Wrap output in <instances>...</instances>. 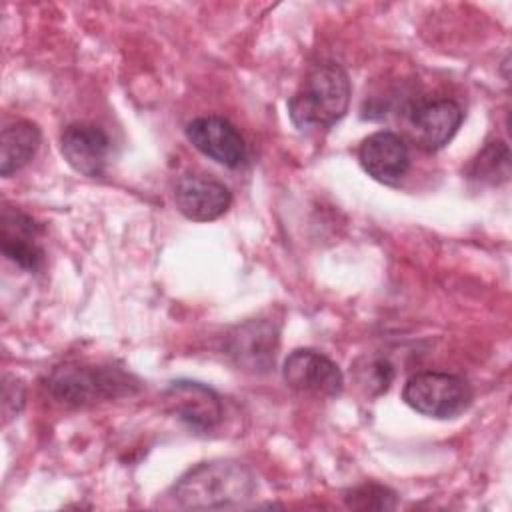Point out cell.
Listing matches in <instances>:
<instances>
[{"mask_svg":"<svg viewBox=\"0 0 512 512\" xmlns=\"http://www.w3.org/2000/svg\"><path fill=\"white\" fill-rule=\"evenodd\" d=\"M356 380L358 384L370 394V396H378L382 392H386L394 380V366L386 360V358H364L358 366H356Z\"/></svg>","mask_w":512,"mask_h":512,"instance_id":"obj_16","label":"cell"},{"mask_svg":"<svg viewBox=\"0 0 512 512\" xmlns=\"http://www.w3.org/2000/svg\"><path fill=\"white\" fill-rule=\"evenodd\" d=\"M174 202L188 220L210 222L230 208L232 194L226 184L208 174L186 172L176 180Z\"/></svg>","mask_w":512,"mask_h":512,"instance_id":"obj_9","label":"cell"},{"mask_svg":"<svg viewBox=\"0 0 512 512\" xmlns=\"http://www.w3.org/2000/svg\"><path fill=\"white\" fill-rule=\"evenodd\" d=\"M186 138L204 156L226 168H238L246 160V142L242 134L220 116H200L186 126Z\"/></svg>","mask_w":512,"mask_h":512,"instance_id":"obj_10","label":"cell"},{"mask_svg":"<svg viewBox=\"0 0 512 512\" xmlns=\"http://www.w3.org/2000/svg\"><path fill=\"white\" fill-rule=\"evenodd\" d=\"M358 160L368 176L386 186H398L410 168L406 142L388 130L364 138L358 148Z\"/></svg>","mask_w":512,"mask_h":512,"instance_id":"obj_11","label":"cell"},{"mask_svg":"<svg viewBox=\"0 0 512 512\" xmlns=\"http://www.w3.org/2000/svg\"><path fill=\"white\" fill-rule=\"evenodd\" d=\"M346 504L360 510H390L396 506V494L376 482H364L346 492Z\"/></svg>","mask_w":512,"mask_h":512,"instance_id":"obj_17","label":"cell"},{"mask_svg":"<svg viewBox=\"0 0 512 512\" xmlns=\"http://www.w3.org/2000/svg\"><path fill=\"white\" fill-rule=\"evenodd\" d=\"M26 390L24 384L16 376H4L2 382V416L4 422L16 418L24 406Z\"/></svg>","mask_w":512,"mask_h":512,"instance_id":"obj_18","label":"cell"},{"mask_svg":"<svg viewBox=\"0 0 512 512\" xmlns=\"http://www.w3.org/2000/svg\"><path fill=\"white\" fill-rule=\"evenodd\" d=\"M402 400L430 418H456L472 402L470 384L448 372H418L404 384Z\"/></svg>","mask_w":512,"mask_h":512,"instance_id":"obj_4","label":"cell"},{"mask_svg":"<svg viewBox=\"0 0 512 512\" xmlns=\"http://www.w3.org/2000/svg\"><path fill=\"white\" fill-rule=\"evenodd\" d=\"M40 224L18 208H4L0 244L8 260L28 272H36L44 264V248L40 246Z\"/></svg>","mask_w":512,"mask_h":512,"instance_id":"obj_13","label":"cell"},{"mask_svg":"<svg viewBox=\"0 0 512 512\" xmlns=\"http://www.w3.org/2000/svg\"><path fill=\"white\" fill-rule=\"evenodd\" d=\"M46 386L56 400L70 406H84L132 394L138 382L116 366L64 364L52 370Z\"/></svg>","mask_w":512,"mask_h":512,"instance_id":"obj_3","label":"cell"},{"mask_svg":"<svg viewBox=\"0 0 512 512\" xmlns=\"http://www.w3.org/2000/svg\"><path fill=\"white\" fill-rule=\"evenodd\" d=\"M224 350L238 368L252 374L268 372L278 352V328L268 320H248L226 336Z\"/></svg>","mask_w":512,"mask_h":512,"instance_id":"obj_8","label":"cell"},{"mask_svg":"<svg viewBox=\"0 0 512 512\" xmlns=\"http://www.w3.org/2000/svg\"><path fill=\"white\" fill-rule=\"evenodd\" d=\"M350 80L336 62L316 64L288 100V116L298 130L330 128L344 118L350 104Z\"/></svg>","mask_w":512,"mask_h":512,"instance_id":"obj_2","label":"cell"},{"mask_svg":"<svg viewBox=\"0 0 512 512\" xmlns=\"http://www.w3.org/2000/svg\"><path fill=\"white\" fill-rule=\"evenodd\" d=\"M406 116L414 144L426 152H436L454 138L464 112L450 98H434L410 104Z\"/></svg>","mask_w":512,"mask_h":512,"instance_id":"obj_7","label":"cell"},{"mask_svg":"<svg viewBox=\"0 0 512 512\" xmlns=\"http://www.w3.org/2000/svg\"><path fill=\"white\" fill-rule=\"evenodd\" d=\"M162 404L166 412L196 432L214 430L224 416L218 392L194 380L170 382L162 392Z\"/></svg>","mask_w":512,"mask_h":512,"instance_id":"obj_5","label":"cell"},{"mask_svg":"<svg viewBox=\"0 0 512 512\" xmlns=\"http://www.w3.org/2000/svg\"><path fill=\"white\" fill-rule=\"evenodd\" d=\"M256 492L254 474L236 460H210L190 468L172 486V500L180 508H232Z\"/></svg>","mask_w":512,"mask_h":512,"instance_id":"obj_1","label":"cell"},{"mask_svg":"<svg viewBox=\"0 0 512 512\" xmlns=\"http://www.w3.org/2000/svg\"><path fill=\"white\" fill-rule=\"evenodd\" d=\"M468 176L480 184L498 186L510 176V152L502 140L488 142L468 166Z\"/></svg>","mask_w":512,"mask_h":512,"instance_id":"obj_15","label":"cell"},{"mask_svg":"<svg viewBox=\"0 0 512 512\" xmlns=\"http://www.w3.org/2000/svg\"><path fill=\"white\" fill-rule=\"evenodd\" d=\"M60 150L64 160L82 176H102L110 156V138L96 126L76 122L64 128L60 136Z\"/></svg>","mask_w":512,"mask_h":512,"instance_id":"obj_12","label":"cell"},{"mask_svg":"<svg viewBox=\"0 0 512 512\" xmlns=\"http://www.w3.org/2000/svg\"><path fill=\"white\" fill-rule=\"evenodd\" d=\"M40 146V128L28 120L8 124L0 136V174L10 176L24 168Z\"/></svg>","mask_w":512,"mask_h":512,"instance_id":"obj_14","label":"cell"},{"mask_svg":"<svg viewBox=\"0 0 512 512\" xmlns=\"http://www.w3.org/2000/svg\"><path fill=\"white\" fill-rule=\"evenodd\" d=\"M282 376L292 390L312 398H334L344 388V376L338 364L310 348L290 352L284 360Z\"/></svg>","mask_w":512,"mask_h":512,"instance_id":"obj_6","label":"cell"}]
</instances>
